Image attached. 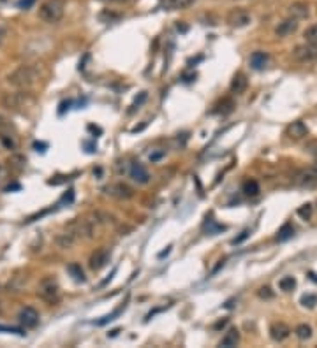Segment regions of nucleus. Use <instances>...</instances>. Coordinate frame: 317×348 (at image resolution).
<instances>
[{"mask_svg": "<svg viewBox=\"0 0 317 348\" xmlns=\"http://www.w3.org/2000/svg\"><path fill=\"white\" fill-rule=\"evenodd\" d=\"M294 234V227L291 224H285L280 227V230L277 232V241H287V239L293 238Z\"/></svg>", "mask_w": 317, "mask_h": 348, "instance_id": "22", "label": "nucleus"}, {"mask_svg": "<svg viewBox=\"0 0 317 348\" xmlns=\"http://www.w3.org/2000/svg\"><path fill=\"white\" fill-rule=\"evenodd\" d=\"M250 19H252V16L245 9H235V11H231L229 16H227V23H229L231 27L242 28V27H247V25L250 23Z\"/></svg>", "mask_w": 317, "mask_h": 348, "instance_id": "8", "label": "nucleus"}, {"mask_svg": "<svg viewBox=\"0 0 317 348\" xmlns=\"http://www.w3.org/2000/svg\"><path fill=\"white\" fill-rule=\"evenodd\" d=\"M104 193L110 195V197L120 199V201H125V199H131L134 195V190L125 183H113L104 187Z\"/></svg>", "mask_w": 317, "mask_h": 348, "instance_id": "4", "label": "nucleus"}, {"mask_svg": "<svg viewBox=\"0 0 317 348\" xmlns=\"http://www.w3.org/2000/svg\"><path fill=\"white\" fill-rule=\"evenodd\" d=\"M294 332H296V336H298L299 339H310L312 338V329H310V325L307 324H299L296 329H294Z\"/></svg>", "mask_w": 317, "mask_h": 348, "instance_id": "24", "label": "nucleus"}, {"mask_svg": "<svg viewBox=\"0 0 317 348\" xmlns=\"http://www.w3.org/2000/svg\"><path fill=\"white\" fill-rule=\"evenodd\" d=\"M145 101H147V92H141V93H139V99H136V101H134V104L131 105V111H129V113H132V111L138 109L139 105H141Z\"/></svg>", "mask_w": 317, "mask_h": 348, "instance_id": "32", "label": "nucleus"}, {"mask_svg": "<svg viewBox=\"0 0 317 348\" xmlns=\"http://www.w3.org/2000/svg\"><path fill=\"white\" fill-rule=\"evenodd\" d=\"M25 99H27V93H5L4 95V105L9 107V109H18V107H23Z\"/></svg>", "mask_w": 317, "mask_h": 348, "instance_id": "12", "label": "nucleus"}, {"mask_svg": "<svg viewBox=\"0 0 317 348\" xmlns=\"http://www.w3.org/2000/svg\"><path fill=\"white\" fill-rule=\"evenodd\" d=\"M196 4V0H162L161 7L164 11H184Z\"/></svg>", "mask_w": 317, "mask_h": 348, "instance_id": "11", "label": "nucleus"}, {"mask_svg": "<svg viewBox=\"0 0 317 348\" xmlns=\"http://www.w3.org/2000/svg\"><path fill=\"white\" fill-rule=\"evenodd\" d=\"M34 2H36V0H19L18 5H19V9H30L34 5Z\"/></svg>", "mask_w": 317, "mask_h": 348, "instance_id": "34", "label": "nucleus"}, {"mask_svg": "<svg viewBox=\"0 0 317 348\" xmlns=\"http://www.w3.org/2000/svg\"><path fill=\"white\" fill-rule=\"evenodd\" d=\"M305 41L310 42V44H317V23H314L312 27H308L303 34Z\"/></svg>", "mask_w": 317, "mask_h": 348, "instance_id": "27", "label": "nucleus"}, {"mask_svg": "<svg viewBox=\"0 0 317 348\" xmlns=\"http://www.w3.org/2000/svg\"><path fill=\"white\" fill-rule=\"evenodd\" d=\"M37 78H39V70L34 65H19L7 76V83L14 88L25 90V88L32 87L37 81Z\"/></svg>", "mask_w": 317, "mask_h": 348, "instance_id": "1", "label": "nucleus"}, {"mask_svg": "<svg viewBox=\"0 0 317 348\" xmlns=\"http://www.w3.org/2000/svg\"><path fill=\"white\" fill-rule=\"evenodd\" d=\"M120 18H122L120 14L113 13V11H110V9H104L101 14H99V19H101V23H116V21H118Z\"/></svg>", "mask_w": 317, "mask_h": 348, "instance_id": "23", "label": "nucleus"}, {"mask_svg": "<svg viewBox=\"0 0 317 348\" xmlns=\"http://www.w3.org/2000/svg\"><path fill=\"white\" fill-rule=\"evenodd\" d=\"M308 134V128L303 122H293V123L287 127V136L294 141H299V139H303L305 136Z\"/></svg>", "mask_w": 317, "mask_h": 348, "instance_id": "14", "label": "nucleus"}, {"mask_svg": "<svg viewBox=\"0 0 317 348\" xmlns=\"http://www.w3.org/2000/svg\"><path fill=\"white\" fill-rule=\"evenodd\" d=\"M247 236H248V230H245V232H242V236H240V238H235V239H233V244L242 243V241H243V239L247 238Z\"/></svg>", "mask_w": 317, "mask_h": 348, "instance_id": "35", "label": "nucleus"}, {"mask_svg": "<svg viewBox=\"0 0 317 348\" xmlns=\"http://www.w3.org/2000/svg\"><path fill=\"white\" fill-rule=\"evenodd\" d=\"M247 76L245 74H236L235 78H233V81H231V92L236 93V95H240V93H243L245 90H247Z\"/></svg>", "mask_w": 317, "mask_h": 348, "instance_id": "18", "label": "nucleus"}, {"mask_svg": "<svg viewBox=\"0 0 317 348\" xmlns=\"http://www.w3.org/2000/svg\"><path fill=\"white\" fill-rule=\"evenodd\" d=\"M308 4H305V2H294V4L289 5V18L293 19H305L308 16Z\"/></svg>", "mask_w": 317, "mask_h": 348, "instance_id": "15", "label": "nucleus"}, {"mask_svg": "<svg viewBox=\"0 0 317 348\" xmlns=\"http://www.w3.org/2000/svg\"><path fill=\"white\" fill-rule=\"evenodd\" d=\"M227 324V320H222V322H217L215 324V329H221V327H224V325Z\"/></svg>", "mask_w": 317, "mask_h": 348, "instance_id": "38", "label": "nucleus"}, {"mask_svg": "<svg viewBox=\"0 0 317 348\" xmlns=\"http://www.w3.org/2000/svg\"><path fill=\"white\" fill-rule=\"evenodd\" d=\"M169 252H171V246L168 248V250H164V252H161V253H159V257H161V259H162V257H164V255H168V253H169Z\"/></svg>", "mask_w": 317, "mask_h": 348, "instance_id": "39", "label": "nucleus"}, {"mask_svg": "<svg viewBox=\"0 0 317 348\" xmlns=\"http://www.w3.org/2000/svg\"><path fill=\"white\" fill-rule=\"evenodd\" d=\"M296 28H298V21L293 18H287V19H284L282 23H279V27L275 28V35L287 37V35H291V34L296 32Z\"/></svg>", "mask_w": 317, "mask_h": 348, "instance_id": "13", "label": "nucleus"}, {"mask_svg": "<svg viewBox=\"0 0 317 348\" xmlns=\"http://www.w3.org/2000/svg\"><path fill=\"white\" fill-rule=\"evenodd\" d=\"M129 176L134 179V181H138L139 185H147L150 181V174L148 171L143 167L139 162H132L129 167Z\"/></svg>", "mask_w": 317, "mask_h": 348, "instance_id": "9", "label": "nucleus"}, {"mask_svg": "<svg viewBox=\"0 0 317 348\" xmlns=\"http://www.w3.org/2000/svg\"><path fill=\"white\" fill-rule=\"evenodd\" d=\"M268 64V55L264 51H254L250 56V67L254 70H262Z\"/></svg>", "mask_w": 317, "mask_h": 348, "instance_id": "16", "label": "nucleus"}, {"mask_svg": "<svg viewBox=\"0 0 317 348\" xmlns=\"http://www.w3.org/2000/svg\"><path fill=\"white\" fill-rule=\"evenodd\" d=\"M243 193L247 197H256L259 193V185L258 181H254V179H247L243 183Z\"/></svg>", "mask_w": 317, "mask_h": 348, "instance_id": "21", "label": "nucleus"}, {"mask_svg": "<svg viewBox=\"0 0 317 348\" xmlns=\"http://www.w3.org/2000/svg\"><path fill=\"white\" fill-rule=\"evenodd\" d=\"M314 171H316V173H317V164H316V167H314Z\"/></svg>", "mask_w": 317, "mask_h": 348, "instance_id": "40", "label": "nucleus"}, {"mask_svg": "<svg viewBox=\"0 0 317 348\" xmlns=\"http://www.w3.org/2000/svg\"><path fill=\"white\" fill-rule=\"evenodd\" d=\"M37 294H39V297H41L42 301L50 302V304H53V302H58V299H60V287H58V283H56V279L51 278V276H46V278L41 281V285H39V290H37Z\"/></svg>", "mask_w": 317, "mask_h": 348, "instance_id": "3", "label": "nucleus"}, {"mask_svg": "<svg viewBox=\"0 0 317 348\" xmlns=\"http://www.w3.org/2000/svg\"><path fill=\"white\" fill-rule=\"evenodd\" d=\"M124 310H125V302H124V304H122V306L116 308V310H115V312H113V313H110V315H106L104 318H102V320H99V322H97V324H99V325H104V324H108V322L115 320L116 316H118L120 313L124 312Z\"/></svg>", "mask_w": 317, "mask_h": 348, "instance_id": "28", "label": "nucleus"}, {"mask_svg": "<svg viewBox=\"0 0 317 348\" xmlns=\"http://www.w3.org/2000/svg\"><path fill=\"white\" fill-rule=\"evenodd\" d=\"M258 296L261 299H271V297H273V292H271L270 287H262V289H259Z\"/></svg>", "mask_w": 317, "mask_h": 348, "instance_id": "33", "label": "nucleus"}, {"mask_svg": "<svg viewBox=\"0 0 317 348\" xmlns=\"http://www.w3.org/2000/svg\"><path fill=\"white\" fill-rule=\"evenodd\" d=\"M101 2H106V4H124L127 0H101Z\"/></svg>", "mask_w": 317, "mask_h": 348, "instance_id": "37", "label": "nucleus"}, {"mask_svg": "<svg viewBox=\"0 0 317 348\" xmlns=\"http://www.w3.org/2000/svg\"><path fill=\"white\" fill-rule=\"evenodd\" d=\"M298 215L301 216L303 220H308L310 215H312V206H310V204H303V206L298 209Z\"/></svg>", "mask_w": 317, "mask_h": 348, "instance_id": "30", "label": "nucleus"}, {"mask_svg": "<svg viewBox=\"0 0 317 348\" xmlns=\"http://www.w3.org/2000/svg\"><path fill=\"white\" fill-rule=\"evenodd\" d=\"M235 109V101L233 99H222L219 104H217V109H213L219 115H229Z\"/></svg>", "mask_w": 317, "mask_h": 348, "instance_id": "20", "label": "nucleus"}, {"mask_svg": "<svg viewBox=\"0 0 317 348\" xmlns=\"http://www.w3.org/2000/svg\"><path fill=\"white\" fill-rule=\"evenodd\" d=\"M18 320L19 324L28 327V329H30V327H36V325L39 324V312H37L36 308L27 306L18 313Z\"/></svg>", "mask_w": 317, "mask_h": 348, "instance_id": "7", "label": "nucleus"}, {"mask_svg": "<svg viewBox=\"0 0 317 348\" xmlns=\"http://www.w3.org/2000/svg\"><path fill=\"white\" fill-rule=\"evenodd\" d=\"M316 181H317V173L314 169L301 171V173L298 174V178H296V183L301 185V187H312Z\"/></svg>", "mask_w": 317, "mask_h": 348, "instance_id": "17", "label": "nucleus"}, {"mask_svg": "<svg viewBox=\"0 0 317 348\" xmlns=\"http://www.w3.org/2000/svg\"><path fill=\"white\" fill-rule=\"evenodd\" d=\"M110 250H106V248H101V250H95V252L90 255V261H88V266L92 271H99L102 269L104 266H108V262H110Z\"/></svg>", "mask_w": 317, "mask_h": 348, "instance_id": "6", "label": "nucleus"}, {"mask_svg": "<svg viewBox=\"0 0 317 348\" xmlns=\"http://www.w3.org/2000/svg\"><path fill=\"white\" fill-rule=\"evenodd\" d=\"M293 58L298 60V62H310V60L317 58V44H299L293 50Z\"/></svg>", "mask_w": 317, "mask_h": 348, "instance_id": "5", "label": "nucleus"}, {"mask_svg": "<svg viewBox=\"0 0 317 348\" xmlns=\"http://www.w3.org/2000/svg\"><path fill=\"white\" fill-rule=\"evenodd\" d=\"M240 341V332L238 329H229L225 332V336L221 339V347L222 348H231V347H236Z\"/></svg>", "mask_w": 317, "mask_h": 348, "instance_id": "19", "label": "nucleus"}, {"mask_svg": "<svg viewBox=\"0 0 317 348\" xmlns=\"http://www.w3.org/2000/svg\"><path fill=\"white\" fill-rule=\"evenodd\" d=\"M0 174H2V165H0Z\"/></svg>", "mask_w": 317, "mask_h": 348, "instance_id": "41", "label": "nucleus"}, {"mask_svg": "<svg viewBox=\"0 0 317 348\" xmlns=\"http://www.w3.org/2000/svg\"><path fill=\"white\" fill-rule=\"evenodd\" d=\"M161 157H164V151H159V153H153V155H150V160L152 162H157Z\"/></svg>", "mask_w": 317, "mask_h": 348, "instance_id": "36", "label": "nucleus"}, {"mask_svg": "<svg viewBox=\"0 0 317 348\" xmlns=\"http://www.w3.org/2000/svg\"><path fill=\"white\" fill-rule=\"evenodd\" d=\"M279 287H280V290H284V292H291V290L296 287V279H294L293 276H284V278L279 281Z\"/></svg>", "mask_w": 317, "mask_h": 348, "instance_id": "26", "label": "nucleus"}, {"mask_svg": "<svg viewBox=\"0 0 317 348\" xmlns=\"http://www.w3.org/2000/svg\"><path fill=\"white\" fill-rule=\"evenodd\" d=\"M289 334H291L289 325L284 324V322H277V324H273L270 327V336L273 341H279V343H280V341L289 338Z\"/></svg>", "mask_w": 317, "mask_h": 348, "instance_id": "10", "label": "nucleus"}, {"mask_svg": "<svg viewBox=\"0 0 317 348\" xmlns=\"http://www.w3.org/2000/svg\"><path fill=\"white\" fill-rule=\"evenodd\" d=\"M65 13V2L64 0H46L42 2V5L39 7V18L44 23H58L60 19L64 18Z\"/></svg>", "mask_w": 317, "mask_h": 348, "instance_id": "2", "label": "nucleus"}, {"mask_svg": "<svg viewBox=\"0 0 317 348\" xmlns=\"http://www.w3.org/2000/svg\"><path fill=\"white\" fill-rule=\"evenodd\" d=\"M301 304H303L305 308H314L317 304V297L314 294H305L303 297H301Z\"/></svg>", "mask_w": 317, "mask_h": 348, "instance_id": "29", "label": "nucleus"}, {"mask_svg": "<svg viewBox=\"0 0 317 348\" xmlns=\"http://www.w3.org/2000/svg\"><path fill=\"white\" fill-rule=\"evenodd\" d=\"M0 142L4 144L5 150H14V146H16L13 139H11L9 136H5V134H2V136H0Z\"/></svg>", "mask_w": 317, "mask_h": 348, "instance_id": "31", "label": "nucleus"}, {"mask_svg": "<svg viewBox=\"0 0 317 348\" xmlns=\"http://www.w3.org/2000/svg\"><path fill=\"white\" fill-rule=\"evenodd\" d=\"M67 271H69L71 276H73L76 281H85V273H83L79 264H71V266H67Z\"/></svg>", "mask_w": 317, "mask_h": 348, "instance_id": "25", "label": "nucleus"}]
</instances>
